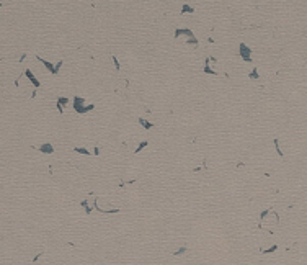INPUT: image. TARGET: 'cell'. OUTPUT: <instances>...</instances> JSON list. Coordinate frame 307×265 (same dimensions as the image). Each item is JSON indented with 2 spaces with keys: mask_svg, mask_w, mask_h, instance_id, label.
I'll return each mask as SVG.
<instances>
[{
  "mask_svg": "<svg viewBox=\"0 0 307 265\" xmlns=\"http://www.w3.org/2000/svg\"><path fill=\"white\" fill-rule=\"evenodd\" d=\"M83 102H85V100L80 98V97H75V98H74V108L79 111V113H85V111H88V110H92V108H93V105L83 106Z\"/></svg>",
  "mask_w": 307,
  "mask_h": 265,
  "instance_id": "obj_1",
  "label": "cell"
},
{
  "mask_svg": "<svg viewBox=\"0 0 307 265\" xmlns=\"http://www.w3.org/2000/svg\"><path fill=\"white\" fill-rule=\"evenodd\" d=\"M250 53H252V51H250V47H247L245 44H240V56L245 59V62H250V61H252V59H250Z\"/></svg>",
  "mask_w": 307,
  "mask_h": 265,
  "instance_id": "obj_2",
  "label": "cell"
},
{
  "mask_svg": "<svg viewBox=\"0 0 307 265\" xmlns=\"http://www.w3.org/2000/svg\"><path fill=\"white\" fill-rule=\"evenodd\" d=\"M38 149L41 151V152H44V154H52V152H54V147H52L49 142H46V144H43V146H39Z\"/></svg>",
  "mask_w": 307,
  "mask_h": 265,
  "instance_id": "obj_3",
  "label": "cell"
},
{
  "mask_svg": "<svg viewBox=\"0 0 307 265\" xmlns=\"http://www.w3.org/2000/svg\"><path fill=\"white\" fill-rule=\"evenodd\" d=\"M25 75H26V77L30 79V80H31V82H33V85H34V87H39V80L36 79L33 74H31V70H30V69H28V70L25 72Z\"/></svg>",
  "mask_w": 307,
  "mask_h": 265,
  "instance_id": "obj_4",
  "label": "cell"
},
{
  "mask_svg": "<svg viewBox=\"0 0 307 265\" xmlns=\"http://www.w3.org/2000/svg\"><path fill=\"white\" fill-rule=\"evenodd\" d=\"M38 61H41V62L44 64V66H46V67H47V69H49V70H51V74H57V70H56V67H54V66H52V64H51L49 61H44V59H41V57H38Z\"/></svg>",
  "mask_w": 307,
  "mask_h": 265,
  "instance_id": "obj_5",
  "label": "cell"
},
{
  "mask_svg": "<svg viewBox=\"0 0 307 265\" xmlns=\"http://www.w3.org/2000/svg\"><path fill=\"white\" fill-rule=\"evenodd\" d=\"M75 152H79V154H85V155L90 154L88 149H85V147H75Z\"/></svg>",
  "mask_w": 307,
  "mask_h": 265,
  "instance_id": "obj_6",
  "label": "cell"
},
{
  "mask_svg": "<svg viewBox=\"0 0 307 265\" xmlns=\"http://www.w3.org/2000/svg\"><path fill=\"white\" fill-rule=\"evenodd\" d=\"M139 123H141V124H144V128H145V129H150V128H152V124L149 123V121H145V119H142V118L139 119Z\"/></svg>",
  "mask_w": 307,
  "mask_h": 265,
  "instance_id": "obj_7",
  "label": "cell"
},
{
  "mask_svg": "<svg viewBox=\"0 0 307 265\" xmlns=\"http://www.w3.org/2000/svg\"><path fill=\"white\" fill-rule=\"evenodd\" d=\"M181 11H183V13H193V8H191V7H188V5H185Z\"/></svg>",
  "mask_w": 307,
  "mask_h": 265,
  "instance_id": "obj_8",
  "label": "cell"
},
{
  "mask_svg": "<svg viewBox=\"0 0 307 265\" xmlns=\"http://www.w3.org/2000/svg\"><path fill=\"white\" fill-rule=\"evenodd\" d=\"M145 146H147V142H145V141H144V142H141V144H139V146H137V149H136V152H141V151H142V149H144V147H145Z\"/></svg>",
  "mask_w": 307,
  "mask_h": 265,
  "instance_id": "obj_9",
  "label": "cell"
},
{
  "mask_svg": "<svg viewBox=\"0 0 307 265\" xmlns=\"http://www.w3.org/2000/svg\"><path fill=\"white\" fill-rule=\"evenodd\" d=\"M257 72H258V69H257V67H253V70H252V74H250V77H252V79H258V74H257Z\"/></svg>",
  "mask_w": 307,
  "mask_h": 265,
  "instance_id": "obj_10",
  "label": "cell"
},
{
  "mask_svg": "<svg viewBox=\"0 0 307 265\" xmlns=\"http://www.w3.org/2000/svg\"><path fill=\"white\" fill-rule=\"evenodd\" d=\"M113 62H115L116 69H121V66H119V62H118V59H116V57H113Z\"/></svg>",
  "mask_w": 307,
  "mask_h": 265,
  "instance_id": "obj_11",
  "label": "cell"
}]
</instances>
